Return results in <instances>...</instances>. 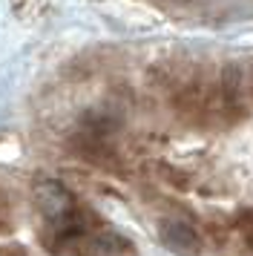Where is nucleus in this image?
Wrapping results in <instances>:
<instances>
[{
  "label": "nucleus",
  "instance_id": "f03ea898",
  "mask_svg": "<svg viewBox=\"0 0 253 256\" xmlns=\"http://www.w3.org/2000/svg\"><path fill=\"white\" fill-rule=\"evenodd\" d=\"M158 236H161V242H164V248H170L172 254H178V256H198L202 254V239H198V233L187 222H178V219L161 222Z\"/></svg>",
  "mask_w": 253,
  "mask_h": 256
},
{
  "label": "nucleus",
  "instance_id": "20e7f679",
  "mask_svg": "<svg viewBox=\"0 0 253 256\" xmlns=\"http://www.w3.org/2000/svg\"><path fill=\"white\" fill-rule=\"evenodd\" d=\"M26 250L23 248H6V250H0V256H23Z\"/></svg>",
  "mask_w": 253,
  "mask_h": 256
},
{
  "label": "nucleus",
  "instance_id": "7ed1b4c3",
  "mask_svg": "<svg viewBox=\"0 0 253 256\" xmlns=\"http://www.w3.org/2000/svg\"><path fill=\"white\" fill-rule=\"evenodd\" d=\"M242 233H244V242H248V248L253 250V210L242 216Z\"/></svg>",
  "mask_w": 253,
  "mask_h": 256
},
{
  "label": "nucleus",
  "instance_id": "f257e3e1",
  "mask_svg": "<svg viewBox=\"0 0 253 256\" xmlns=\"http://www.w3.org/2000/svg\"><path fill=\"white\" fill-rule=\"evenodd\" d=\"M34 198H38V208L46 213V219L60 222L66 228L69 216L75 213V204H72V196L58 182H40L34 187Z\"/></svg>",
  "mask_w": 253,
  "mask_h": 256
}]
</instances>
